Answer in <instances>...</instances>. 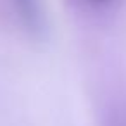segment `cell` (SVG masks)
I'll use <instances>...</instances> for the list:
<instances>
[{"label": "cell", "mask_w": 126, "mask_h": 126, "mask_svg": "<svg viewBox=\"0 0 126 126\" xmlns=\"http://www.w3.org/2000/svg\"><path fill=\"white\" fill-rule=\"evenodd\" d=\"M12 4L26 30L33 35H40L43 31V11L40 0H12Z\"/></svg>", "instance_id": "cell-1"}, {"label": "cell", "mask_w": 126, "mask_h": 126, "mask_svg": "<svg viewBox=\"0 0 126 126\" xmlns=\"http://www.w3.org/2000/svg\"><path fill=\"white\" fill-rule=\"evenodd\" d=\"M95 2H107V0H95Z\"/></svg>", "instance_id": "cell-2"}]
</instances>
